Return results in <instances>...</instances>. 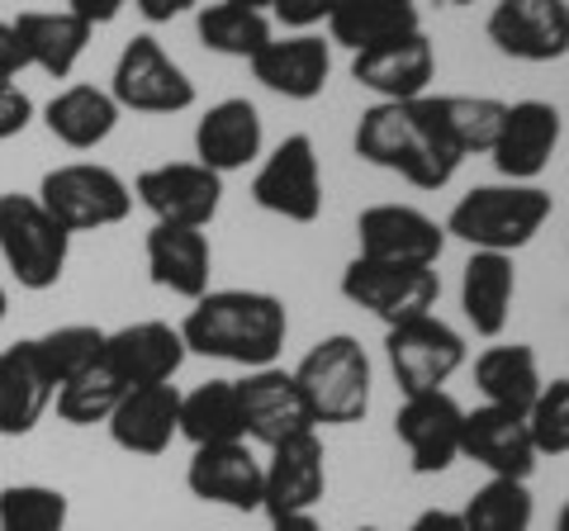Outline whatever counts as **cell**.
I'll return each instance as SVG.
<instances>
[{"label": "cell", "instance_id": "d590c367", "mask_svg": "<svg viewBox=\"0 0 569 531\" xmlns=\"http://www.w3.org/2000/svg\"><path fill=\"white\" fill-rule=\"evenodd\" d=\"M531 518H537V503H531L527 480H489L460 508L466 531H531Z\"/></svg>", "mask_w": 569, "mask_h": 531}, {"label": "cell", "instance_id": "bcb514c9", "mask_svg": "<svg viewBox=\"0 0 569 531\" xmlns=\"http://www.w3.org/2000/svg\"><path fill=\"white\" fill-rule=\"evenodd\" d=\"M271 531H323V527H318L313 512H295V518H276Z\"/></svg>", "mask_w": 569, "mask_h": 531}, {"label": "cell", "instance_id": "e0dca14e", "mask_svg": "<svg viewBox=\"0 0 569 531\" xmlns=\"http://www.w3.org/2000/svg\"><path fill=\"white\" fill-rule=\"evenodd\" d=\"M238 399H242V422H247V441H261L266 451L280 447L290 437H305L318 432V422L309 413L305 394L290 370L280 365H261V370H247L238 380Z\"/></svg>", "mask_w": 569, "mask_h": 531}, {"label": "cell", "instance_id": "44dd1931", "mask_svg": "<svg viewBox=\"0 0 569 531\" xmlns=\"http://www.w3.org/2000/svg\"><path fill=\"white\" fill-rule=\"evenodd\" d=\"M351 81L376 91L380 100H418L427 96V86L437 81V48L432 39L418 33H403V39H389L380 48L351 52Z\"/></svg>", "mask_w": 569, "mask_h": 531}, {"label": "cell", "instance_id": "7a4b0ae2", "mask_svg": "<svg viewBox=\"0 0 569 531\" xmlns=\"http://www.w3.org/2000/svg\"><path fill=\"white\" fill-rule=\"evenodd\" d=\"M356 157L380 171L403 176L413 190H441L451 186V176L460 171V157L447 152L437 138H427V129L413 119V104L399 100H376L370 110L356 119Z\"/></svg>", "mask_w": 569, "mask_h": 531}, {"label": "cell", "instance_id": "7dc6e473", "mask_svg": "<svg viewBox=\"0 0 569 531\" xmlns=\"http://www.w3.org/2000/svg\"><path fill=\"white\" fill-rule=\"evenodd\" d=\"M228 6H247V10H261V14H271L276 0H228Z\"/></svg>", "mask_w": 569, "mask_h": 531}, {"label": "cell", "instance_id": "681fc988", "mask_svg": "<svg viewBox=\"0 0 569 531\" xmlns=\"http://www.w3.org/2000/svg\"><path fill=\"white\" fill-rule=\"evenodd\" d=\"M6 309H10V294H6V285H0V323H6Z\"/></svg>", "mask_w": 569, "mask_h": 531}, {"label": "cell", "instance_id": "3957f363", "mask_svg": "<svg viewBox=\"0 0 569 531\" xmlns=\"http://www.w3.org/2000/svg\"><path fill=\"white\" fill-rule=\"evenodd\" d=\"M556 214V200L541 186H475L456 200V209L447 214V238L470 242L475 252H503L512 257L518 247H527L531 238L546 228V219Z\"/></svg>", "mask_w": 569, "mask_h": 531}, {"label": "cell", "instance_id": "f546056e", "mask_svg": "<svg viewBox=\"0 0 569 531\" xmlns=\"http://www.w3.org/2000/svg\"><path fill=\"white\" fill-rule=\"evenodd\" d=\"M119 114L123 110L114 104V96L100 91V86H91V81L62 86V91L43 104L48 133L71 152H96L104 138L119 129Z\"/></svg>", "mask_w": 569, "mask_h": 531}, {"label": "cell", "instance_id": "9c48e42d", "mask_svg": "<svg viewBox=\"0 0 569 531\" xmlns=\"http://www.w3.org/2000/svg\"><path fill=\"white\" fill-rule=\"evenodd\" d=\"M385 357L403 394H432L466 365V338L437 313L408 318V323L385 328Z\"/></svg>", "mask_w": 569, "mask_h": 531}, {"label": "cell", "instance_id": "cb8c5ba5", "mask_svg": "<svg viewBox=\"0 0 569 531\" xmlns=\"http://www.w3.org/2000/svg\"><path fill=\"white\" fill-rule=\"evenodd\" d=\"M110 441L129 455H167L181 437V389L176 384H138L110 413Z\"/></svg>", "mask_w": 569, "mask_h": 531}, {"label": "cell", "instance_id": "30bf717a", "mask_svg": "<svg viewBox=\"0 0 569 531\" xmlns=\"http://www.w3.org/2000/svg\"><path fill=\"white\" fill-rule=\"evenodd\" d=\"M252 200L284 223H313L323 214V171L309 133H290L271 148L252 176Z\"/></svg>", "mask_w": 569, "mask_h": 531}, {"label": "cell", "instance_id": "d6986e66", "mask_svg": "<svg viewBox=\"0 0 569 531\" xmlns=\"http://www.w3.org/2000/svg\"><path fill=\"white\" fill-rule=\"evenodd\" d=\"M460 455L489 470V480H531L537 470V447H531L527 413L479 403L460 422Z\"/></svg>", "mask_w": 569, "mask_h": 531}, {"label": "cell", "instance_id": "d6a6232c", "mask_svg": "<svg viewBox=\"0 0 569 531\" xmlns=\"http://www.w3.org/2000/svg\"><path fill=\"white\" fill-rule=\"evenodd\" d=\"M181 437L190 447H223V441H247L238 380H204L181 394Z\"/></svg>", "mask_w": 569, "mask_h": 531}, {"label": "cell", "instance_id": "277c9868", "mask_svg": "<svg viewBox=\"0 0 569 531\" xmlns=\"http://www.w3.org/2000/svg\"><path fill=\"white\" fill-rule=\"evenodd\" d=\"M290 375L318 428H347V422H361L370 413V384H376V375H370L366 347L351 332H332V338L313 342Z\"/></svg>", "mask_w": 569, "mask_h": 531}, {"label": "cell", "instance_id": "4dcf8cb0", "mask_svg": "<svg viewBox=\"0 0 569 531\" xmlns=\"http://www.w3.org/2000/svg\"><path fill=\"white\" fill-rule=\"evenodd\" d=\"M422 14L413 0H337L328 14V43L347 48V52H366L380 48L403 33H418Z\"/></svg>", "mask_w": 569, "mask_h": 531}, {"label": "cell", "instance_id": "f907efd6", "mask_svg": "<svg viewBox=\"0 0 569 531\" xmlns=\"http://www.w3.org/2000/svg\"><path fill=\"white\" fill-rule=\"evenodd\" d=\"M451 6H475V0H451Z\"/></svg>", "mask_w": 569, "mask_h": 531}, {"label": "cell", "instance_id": "ffe728a7", "mask_svg": "<svg viewBox=\"0 0 569 531\" xmlns=\"http://www.w3.org/2000/svg\"><path fill=\"white\" fill-rule=\"evenodd\" d=\"M186 338L181 328L162 323V318H142V323H123L104 332V365L138 389V384H171L176 370L186 365Z\"/></svg>", "mask_w": 569, "mask_h": 531}, {"label": "cell", "instance_id": "8992f818", "mask_svg": "<svg viewBox=\"0 0 569 531\" xmlns=\"http://www.w3.org/2000/svg\"><path fill=\"white\" fill-rule=\"evenodd\" d=\"M39 204L58 219L71 238L114 228L133 214V186L104 162H67L39 181Z\"/></svg>", "mask_w": 569, "mask_h": 531}, {"label": "cell", "instance_id": "b9f144b4", "mask_svg": "<svg viewBox=\"0 0 569 531\" xmlns=\"http://www.w3.org/2000/svg\"><path fill=\"white\" fill-rule=\"evenodd\" d=\"M24 72H29V58H24V48H20V33H14L10 20H0V77L20 81Z\"/></svg>", "mask_w": 569, "mask_h": 531}, {"label": "cell", "instance_id": "5b68a950", "mask_svg": "<svg viewBox=\"0 0 569 531\" xmlns=\"http://www.w3.org/2000/svg\"><path fill=\"white\" fill-rule=\"evenodd\" d=\"M0 261L20 290L43 294L67 275L71 233L39 204V194H0Z\"/></svg>", "mask_w": 569, "mask_h": 531}, {"label": "cell", "instance_id": "4fadbf2b", "mask_svg": "<svg viewBox=\"0 0 569 531\" xmlns=\"http://www.w3.org/2000/svg\"><path fill=\"white\" fill-rule=\"evenodd\" d=\"M485 33L512 62H556L569 52V0H498Z\"/></svg>", "mask_w": 569, "mask_h": 531}, {"label": "cell", "instance_id": "52a82bcc", "mask_svg": "<svg viewBox=\"0 0 569 531\" xmlns=\"http://www.w3.org/2000/svg\"><path fill=\"white\" fill-rule=\"evenodd\" d=\"M110 96L133 114H181L194 104V81L152 33H133L114 58Z\"/></svg>", "mask_w": 569, "mask_h": 531}, {"label": "cell", "instance_id": "2e32d148", "mask_svg": "<svg viewBox=\"0 0 569 531\" xmlns=\"http://www.w3.org/2000/svg\"><path fill=\"white\" fill-rule=\"evenodd\" d=\"M560 110L546 100H518L503 110V129H498L493 138V167L503 181L512 186H537V176L550 167V157H556L560 148Z\"/></svg>", "mask_w": 569, "mask_h": 531}, {"label": "cell", "instance_id": "8fae6325", "mask_svg": "<svg viewBox=\"0 0 569 531\" xmlns=\"http://www.w3.org/2000/svg\"><path fill=\"white\" fill-rule=\"evenodd\" d=\"M133 200L148 209L152 223L209 228L223 204V176L200 162H162L133 181Z\"/></svg>", "mask_w": 569, "mask_h": 531}, {"label": "cell", "instance_id": "e575fe53", "mask_svg": "<svg viewBox=\"0 0 569 531\" xmlns=\"http://www.w3.org/2000/svg\"><path fill=\"white\" fill-rule=\"evenodd\" d=\"M129 394V384H123L104 357L81 370V375H71L67 384H58V394H52V409L67 428H96V422H110V413L119 409V399Z\"/></svg>", "mask_w": 569, "mask_h": 531}, {"label": "cell", "instance_id": "603a6c76", "mask_svg": "<svg viewBox=\"0 0 569 531\" xmlns=\"http://www.w3.org/2000/svg\"><path fill=\"white\" fill-rule=\"evenodd\" d=\"M261 143H266L261 110L247 96H228L209 104L200 123H194V162L219 176L247 171L261 157Z\"/></svg>", "mask_w": 569, "mask_h": 531}, {"label": "cell", "instance_id": "c3c4849f", "mask_svg": "<svg viewBox=\"0 0 569 531\" xmlns=\"http://www.w3.org/2000/svg\"><path fill=\"white\" fill-rule=\"evenodd\" d=\"M556 531H569V503L560 508V518H556Z\"/></svg>", "mask_w": 569, "mask_h": 531}, {"label": "cell", "instance_id": "f6af8a7d", "mask_svg": "<svg viewBox=\"0 0 569 531\" xmlns=\"http://www.w3.org/2000/svg\"><path fill=\"white\" fill-rule=\"evenodd\" d=\"M408 531H466L460 527V508H422Z\"/></svg>", "mask_w": 569, "mask_h": 531}, {"label": "cell", "instance_id": "f1b7e54d", "mask_svg": "<svg viewBox=\"0 0 569 531\" xmlns=\"http://www.w3.org/2000/svg\"><path fill=\"white\" fill-rule=\"evenodd\" d=\"M512 299H518V271L503 252H470L466 271H460V313L479 338H503Z\"/></svg>", "mask_w": 569, "mask_h": 531}, {"label": "cell", "instance_id": "836d02e7", "mask_svg": "<svg viewBox=\"0 0 569 531\" xmlns=\"http://www.w3.org/2000/svg\"><path fill=\"white\" fill-rule=\"evenodd\" d=\"M194 33H200V43L209 52H219V58H242V62H252L257 52L276 39L271 14L247 10V6H228V0H213V6L194 10Z\"/></svg>", "mask_w": 569, "mask_h": 531}, {"label": "cell", "instance_id": "ee69618b", "mask_svg": "<svg viewBox=\"0 0 569 531\" xmlns=\"http://www.w3.org/2000/svg\"><path fill=\"white\" fill-rule=\"evenodd\" d=\"M123 6H129V0H67V10H71V14H81V20L91 24V29L114 24L119 14H123Z\"/></svg>", "mask_w": 569, "mask_h": 531}, {"label": "cell", "instance_id": "4316f807", "mask_svg": "<svg viewBox=\"0 0 569 531\" xmlns=\"http://www.w3.org/2000/svg\"><path fill=\"white\" fill-rule=\"evenodd\" d=\"M58 384L43 370L33 338L0 351V437H29L52 409Z\"/></svg>", "mask_w": 569, "mask_h": 531}, {"label": "cell", "instance_id": "7bdbcfd3", "mask_svg": "<svg viewBox=\"0 0 569 531\" xmlns=\"http://www.w3.org/2000/svg\"><path fill=\"white\" fill-rule=\"evenodd\" d=\"M133 10L148 24H171V20H181V14L200 10V0H133Z\"/></svg>", "mask_w": 569, "mask_h": 531}, {"label": "cell", "instance_id": "484cf974", "mask_svg": "<svg viewBox=\"0 0 569 531\" xmlns=\"http://www.w3.org/2000/svg\"><path fill=\"white\" fill-rule=\"evenodd\" d=\"M148 275L157 290H171L181 299H200L209 294V275H213V247L204 228H176V223H152L148 228Z\"/></svg>", "mask_w": 569, "mask_h": 531}, {"label": "cell", "instance_id": "ba28073f", "mask_svg": "<svg viewBox=\"0 0 569 531\" xmlns=\"http://www.w3.org/2000/svg\"><path fill=\"white\" fill-rule=\"evenodd\" d=\"M342 299L366 313H376L385 328L408 323L437 309L441 275L437 266H399V261H370L351 257L342 271Z\"/></svg>", "mask_w": 569, "mask_h": 531}, {"label": "cell", "instance_id": "1f68e13d", "mask_svg": "<svg viewBox=\"0 0 569 531\" xmlns=\"http://www.w3.org/2000/svg\"><path fill=\"white\" fill-rule=\"evenodd\" d=\"M475 384L485 403L493 409H512V413H527L541 394V365H537V351L527 342H498L489 351L475 357Z\"/></svg>", "mask_w": 569, "mask_h": 531}, {"label": "cell", "instance_id": "6da1fadb", "mask_svg": "<svg viewBox=\"0 0 569 531\" xmlns=\"http://www.w3.org/2000/svg\"><path fill=\"white\" fill-rule=\"evenodd\" d=\"M181 338L194 357L261 370L276 365L284 342H290V309L280 294L266 290H209L186 313Z\"/></svg>", "mask_w": 569, "mask_h": 531}, {"label": "cell", "instance_id": "f35d334b", "mask_svg": "<svg viewBox=\"0 0 569 531\" xmlns=\"http://www.w3.org/2000/svg\"><path fill=\"white\" fill-rule=\"evenodd\" d=\"M527 428L537 455H569V380L541 384L537 403L527 409Z\"/></svg>", "mask_w": 569, "mask_h": 531}, {"label": "cell", "instance_id": "816d5d0a", "mask_svg": "<svg viewBox=\"0 0 569 531\" xmlns=\"http://www.w3.org/2000/svg\"><path fill=\"white\" fill-rule=\"evenodd\" d=\"M356 531H380V527H356Z\"/></svg>", "mask_w": 569, "mask_h": 531}, {"label": "cell", "instance_id": "7402d4cb", "mask_svg": "<svg viewBox=\"0 0 569 531\" xmlns=\"http://www.w3.org/2000/svg\"><path fill=\"white\" fill-rule=\"evenodd\" d=\"M408 104H413V119L427 129V138H437L460 162L493 148L498 129H503V110H508L493 96H418Z\"/></svg>", "mask_w": 569, "mask_h": 531}, {"label": "cell", "instance_id": "5bb4252c", "mask_svg": "<svg viewBox=\"0 0 569 531\" xmlns=\"http://www.w3.org/2000/svg\"><path fill=\"white\" fill-rule=\"evenodd\" d=\"M460 422H466V409H460L447 389L403 394L399 413H395V437L403 441L413 474H441V470L456 465L460 460Z\"/></svg>", "mask_w": 569, "mask_h": 531}, {"label": "cell", "instance_id": "ac0fdd59", "mask_svg": "<svg viewBox=\"0 0 569 531\" xmlns=\"http://www.w3.org/2000/svg\"><path fill=\"white\" fill-rule=\"evenodd\" d=\"M186 489L209 508L228 512H261L266 465L247 441H223V447H194L186 465Z\"/></svg>", "mask_w": 569, "mask_h": 531}, {"label": "cell", "instance_id": "9a60e30c", "mask_svg": "<svg viewBox=\"0 0 569 531\" xmlns=\"http://www.w3.org/2000/svg\"><path fill=\"white\" fill-rule=\"evenodd\" d=\"M266 465V489H261V512L266 518H295V512H313L328 493V451L323 437L305 432L271 447Z\"/></svg>", "mask_w": 569, "mask_h": 531}, {"label": "cell", "instance_id": "d4e9b609", "mask_svg": "<svg viewBox=\"0 0 569 531\" xmlns=\"http://www.w3.org/2000/svg\"><path fill=\"white\" fill-rule=\"evenodd\" d=\"M252 77L284 100H318L332 77V43L323 33H284L252 58Z\"/></svg>", "mask_w": 569, "mask_h": 531}, {"label": "cell", "instance_id": "ab89813d", "mask_svg": "<svg viewBox=\"0 0 569 531\" xmlns=\"http://www.w3.org/2000/svg\"><path fill=\"white\" fill-rule=\"evenodd\" d=\"M33 123V100L20 81H6L0 77V143H10V138H20L24 129Z\"/></svg>", "mask_w": 569, "mask_h": 531}, {"label": "cell", "instance_id": "83f0119b", "mask_svg": "<svg viewBox=\"0 0 569 531\" xmlns=\"http://www.w3.org/2000/svg\"><path fill=\"white\" fill-rule=\"evenodd\" d=\"M10 24H14V33H20V48H24L29 67L52 77V81H67L71 72H77V62L86 58L91 33H96L67 6L62 10H20Z\"/></svg>", "mask_w": 569, "mask_h": 531}, {"label": "cell", "instance_id": "7c38bea8", "mask_svg": "<svg viewBox=\"0 0 569 531\" xmlns=\"http://www.w3.org/2000/svg\"><path fill=\"white\" fill-rule=\"evenodd\" d=\"M356 257L399 261V266H437L447 252V228L413 204H370L356 219Z\"/></svg>", "mask_w": 569, "mask_h": 531}, {"label": "cell", "instance_id": "8d00e7d4", "mask_svg": "<svg viewBox=\"0 0 569 531\" xmlns=\"http://www.w3.org/2000/svg\"><path fill=\"white\" fill-rule=\"evenodd\" d=\"M33 351H39V361H43V370L52 375V384H67L71 375L91 370L104 357V328H96V323L48 328L43 338H33Z\"/></svg>", "mask_w": 569, "mask_h": 531}, {"label": "cell", "instance_id": "60d3db41", "mask_svg": "<svg viewBox=\"0 0 569 531\" xmlns=\"http://www.w3.org/2000/svg\"><path fill=\"white\" fill-rule=\"evenodd\" d=\"M332 6H337V0H276L271 14H276V24H284V29L313 33V24H328Z\"/></svg>", "mask_w": 569, "mask_h": 531}, {"label": "cell", "instance_id": "74e56055", "mask_svg": "<svg viewBox=\"0 0 569 531\" xmlns=\"http://www.w3.org/2000/svg\"><path fill=\"white\" fill-rule=\"evenodd\" d=\"M71 503L52 484H6L0 489V531H67Z\"/></svg>", "mask_w": 569, "mask_h": 531}]
</instances>
